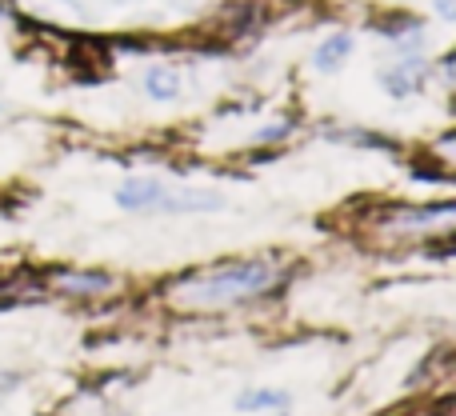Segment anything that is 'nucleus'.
<instances>
[{
    "label": "nucleus",
    "mask_w": 456,
    "mask_h": 416,
    "mask_svg": "<svg viewBox=\"0 0 456 416\" xmlns=\"http://www.w3.org/2000/svg\"><path fill=\"white\" fill-rule=\"evenodd\" d=\"M289 409V393L281 388H248L236 396V412H284Z\"/></svg>",
    "instance_id": "nucleus-7"
},
{
    "label": "nucleus",
    "mask_w": 456,
    "mask_h": 416,
    "mask_svg": "<svg viewBox=\"0 0 456 416\" xmlns=\"http://www.w3.org/2000/svg\"><path fill=\"white\" fill-rule=\"evenodd\" d=\"M61 289L64 292H104V289H112V276H61Z\"/></svg>",
    "instance_id": "nucleus-9"
},
{
    "label": "nucleus",
    "mask_w": 456,
    "mask_h": 416,
    "mask_svg": "<svg viewBox=\"0 0 456 416\" xmlns=\"http://www.w3.org/2000/svg\"><path fill=\"white\" fill-rule=\"evenodd\" d=\"M348 53H353V37H348V32H332V37L321 40V48L313 53V64L321 72H337L340 64L348 61Z\"/></svg>",
    "instance_id": "nucleus-6"
},
{
    "label": "nucleus",
    "mask_w": 456,
    "mask_h": 416,
    "mask_svg": "<svg viewBox=\"0 0 456 416\" xmlns=\"http://www.w3.org/2000/svg\"><path fill=\"white\" fill-rule=\"evenodd\" d=\"M144 93L160 104L176 101V96H181V77H176V69H168V64H152V69L144 72Z\"/></svg>",
    "instance_id": "nucleus-5"
},
{
    "label": "nucleus",
    "mask_w": 456,
    "mask_h": 416,
    "mask_svg": "<svg viewBox=\"0 0 456 416\" xmlns=\"http://www.w3.org/2000/svg\"><path fill=\"white\" fill-rule=\"evenodd\" d=\"M284 133H289V125H268V128H260L256 133V141H281Z\"/></svg>",
    "instance_id": "nucleus-10"
},
{
    "label": "nucleus",
    "mask_w": 456,
    "mask_h": 416,
    "mask_svg": "<svg viewBox=\"0 0 456 416\" xmlns=\"http://www.w3.org/2000/svg\"><path fill=\"white\" fill-rule=\"evenodd\" d=\"M436 12H441L444 16V20H456V0H436Z\"/></svg>",
    "instance_id": "nucleus-11"
},
{
    "label": "nucleus",
    "mask_w": 456,
    "mask_h": 416,
    "mask_svg": "<svg viewBox=\"0 0 456 416\" xmlns=\"http://www.w3.org/2000/svg\"><path fill=\"white\" fill-rule=\"evenodd\" d=\"M273 265L265 260H244V265L221 268V273L208 276H192V281H181L176 289L184 292L197 305H213V300H236V297H252V292H265L273 284Z\"/></svg>",
    "instance_id": "nucleus-1"
},
{
    "label": "nucleus",
    "mask_w": 456,
    "mask_h": 416,
    "mask_svg": "<svg viewBox=\"0 0 456 416\" xmlns=\"http://www.w3.org/2000/svg\"><path fill=\"white\" fill-rule=\"evenodd\" d=\"M16 385H20V377H12V372H4V377H0V396H4V393H12Z\"/></svg>",
    "instance_id": "nucleus-12"
},
{
    "label": "nucleus",
    "mask_w": 456,
    "mask_h": 416,
    "mask_svg": "<svg viewBox=\"0 0 456 416\" xmlns=\"http://www.w3.org/2000/svg\"><path fill=\"white\" fill-rule=\"evenodd\" d=\"M420 80H425V56L420 53H401V61H396L393 69L380 72V88H385L388 96H396V101L417 93Z\"/></svg>",
    "instance_id": "nucleus-2"
},
{
    "label": "nucleus",
    "mask_w": 456,
    "mask_h": 416,
    "mask_svg": "<svg viewBox=\"0 0 456 416\" xmlns=\"http://www.w3.org/2000/svg\"><path fill=\"white\" fill-rule=\"evenodd\" d=\"M165 192H168V184H160L157 176H128L117 189V205L128 212H157Z\"/></svg>",
    "instance_id": "nucleus-3"
},
{
    "label": "nucleus",
    "mask_w": 456,
    "mask_h": 416,
    "mask_svg": "<svg viewBox=\"0 0 456 416\" xmlns=\"http://www.w3.org/2000/svg\"><path fill=\"white\" fill-rule=\"evenodd\" d=\"M444 216H456V200H452V205H433V208L409 212V216H396V224L417 228V224H433V220H444Z\"/></svg>",
    "instance_id": "nucleus-8"
},
{
    "label": "nucleus",
    "mask_w": 456,
    "mask_h": 416,
    "mask_svg": "<svg viewBox=\"0 0 456 416\" xmlns=\"http://www.w3.org/2000/svg\"><path fill=\"white\" fill-rule=\"evenodd\" d=\"M216 208H224L221 192H208V189H168L157 212H216Z\"/></svg>",
    "instance_id": "nucleus-4"
}]
</instances>
